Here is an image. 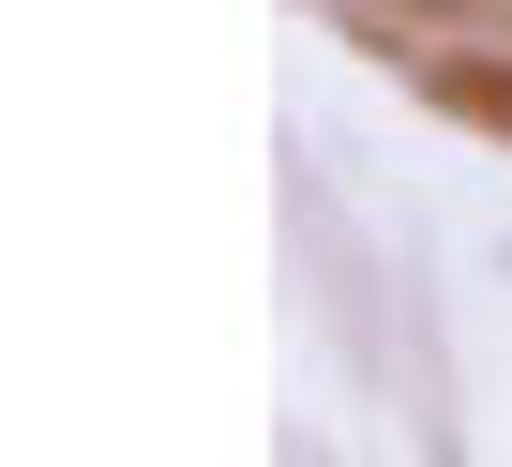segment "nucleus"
<instances>
[{
  "label": "nucleus",
  "instance_id": "f257e3e1",
  "mask_svg": "<svg viewBox=\"0 0 512 467\" xmlns=\"http://www.w3.org/2000/svg\"><path fill=\"white\" fill-rule=\"evenodd\" d=\"M287 467H332V452H317V437H287Z\"/></svg>",
  "mask_w": 512,
  "mask_h": 467
},
{
  "label": "nucleus",
  "instance_id": "f03ea898",
  "mask_svg": "<svg viewBox=\"0 0 512 467\" xmlns=\"http://www.w3.org/2000/svg\"><path fill=\"white\" fill-rule=\"evenodd\" d=\"M497 121H512V91H497Z\"/></svg>",
  "mask_w": 512,
  "mask_h": 467
}]
</instances>
